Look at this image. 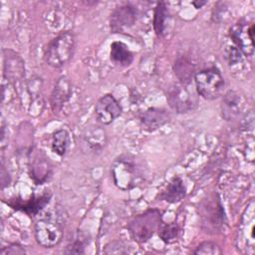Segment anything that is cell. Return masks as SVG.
<instances>
[{
    "label": "cell",
    "mask_w": 255,
    "mask_h": 255,
    "mask_svg": "<svg viewBox=\"0 0 255 255\" xmlns=\"http://www.w3.org/2000/svg\"><path fill=\"white\" fill-rule=\"evenodd\" d=\"M75 46L76 39L72 32L61 33L48 44L44 54L46 63L54 68L63 67L72 59Z\"/></svg>",
    "instance_id": "1"
},
{
    "label": "cell",
    "mask_w": 255,
    "mask_h": 255,
    "mask_svg": "<svg viewBox=\"0 0 255 255\" xmlns=\"http://www.w3.org/2000/svg\"><path fill=\"white\" fill-rule=\"evenodd\" d=\"M161 224V213L157 209H148L143 213L135 216L128 224L132 239L138 243L148 241Z\"/></svg>",
    "instance_id": "2"
},
{
    "label": "cell",
    "mask_w": 255,
    "mask_h": 255,
    "mask_svg": "<svg viewBox=\"0 0 255 255\" xmlns=\"http://www.w3.org/2000/svg\"><path fill=\"white\" fill-rule=\"evenodd\" d=\"M112 174L115 184L123 190L135 187L142 178L136 162L128 156H121L115 160L112 166Z\"/></svg>",
    "instance_id": "3"
},
{
    "label": "cell",
    "mask_w": 255,
    "mask_h": 255,
    "mask_svg": "<svg viewBox=\"0 0 255 255\" xmlns=\"http://www.w3.org/2000/svg\"><path fill=\"white\" fill-rule=\"evenodd\" d=\"M194 81L198 95L206 100H215L223 93L224 79L216 67L196 72L194 74Z\"/></svg>",
    "instance_id": "4"
},
{
    "label": "cell",
    "mask_w": 255,
    "mask_h": 255,
    "mask_svg": "<svg viewBox=\"0 0 255 255\" xmlns=\"http://www.w3.org/2000/svg\"><path fill=\"white\" fill-rule=\"evenodd\" d=\"M34 234L38 244L46 248H52L62 241L63 228L57 220L47 217L36 222Z\"/></svg>",
    "instance_id": "5"
},
{
    "label": "cell",
    "mask_w": 255,
    "mask_h": 255,
    "mask_svg": "<svg viewBox=\"0 0 255 255\" xmlns=\"http://www.w3.org/2000/svg\"><path fill=\"white\" fill-rule=\"evenodd\" d=\"M229 36L240 52H242L246 56L253 55L254 24L248 26L246 22L240 21L230 28Z\"/></svg>",
    "instance_id": "6"
},
{
    "label": "cell",
    "mask_w": 255,
    "mask_h": 255,
    "mask_svg": "<svg viewBox=\"0 0 255 255\" xmlns=\"http://www.w3.org/2000/svg\"><path fill=\"white\" fill-rule=\"evenodd\" d=\"M137 18V10L130 4L117 7L110 18V27L113 33H124L133 26Z\"/></svg>",
    "instance_id": "7"
},
{
    "label": "cell",
    "mask_w": 255,
    "mask_h": 255,
    "mask_svg": "<svg viewBox=\"0 0 255 255\" xmlns=\"http://www.w3.org/2000/svg\"><path fill=\"white\" fill-rule=\"evenodd\" d=\"M185 86L181 83L174 85L171 87L167 96L169 106L177 113H187L196 106V101L192 93Z\"/></svg>",
    "instance_id": "8"
},
{
    "label": "cell",
    "mask_w": 255,
    "mask_h": 255,
    "mask_svg": "<svg viewBox=\"0 0 255 255\" xmlns=\"http://www.w3.org/2000/svg\"><path fill=\"white\" fill-rule=\"evenodd\" d=\"M122 107L117 99L111 95L107 94L99 99L95 107V115L98 120L103 125H110L117 118L122 115Z\"/></svg>",
    "instance_id": "9"
},
{
    "label": "cell",
    "mask_w": 255,
    "mask_h": 255,
    "mask_svg": "<svg viewBox=\"0 0 255 255\" xmlns=\"http://www.w3.org/2000/svg\"><path fill=\"white\" fill-rule=\"evenodd\" d=\"M4 54V77L11 83L21 81L25 76L24 62L21 57L12 50H3Z\"/></svg>",
    "instance_id": "10"
},
{
    "label": "cell",
    "mask_w": 255,
    "mask_h": 255,
    "mask_svg": "<svg viewBox=\"0 0 255 255\" xmlns=\"http://www.w3.org/2000/svg\"><path fill=\"white\" fill-rule=\"evenodd\" d=\"M107 142L106 131L101 127L88 128L81 136V145L85 151L98 153Z\"/></svg>",
    "instance_id": "11"
},
{
    "label": "cell",
    "mask_w": 255,
    "mask_h": 255,
    "mask_svg": "<svg viewBox=\"0 0 255 255\" xmlns=\"http://www.w3.org/2000/svg\"><path fill=\"white\" fill-rule=\"evenodd\" d=\"M51 193H43L41 195H32L27 201H23L19 198H14L7 202L12 208L21 210L28 214L29 216H34L38 214L50 201Z\"/></svg>",
    "instance_id": "12"
},
{
    "label": "cell",
    "mask_w": 255,
    "mask_h": 255,
    "mask_svg": "<svg viewBox=\"0 0 255 255\" xmlns=\"http://www.w3.org/2000/svg\"><path fill=\"white\" fill-rule=\"evenodd\" d=\"M52 174V165L49 158L40 150L34 155L30 164V177L36 184H43Z\"/></svg>",
    "instance_id": "13"
},
{
    "label": "cell",
    "mask_w": 255,
    "mask_h": 255,
    "mask_svg": "<svg viewBox=\"0 0 255 255\" xmlns=\"http://www.w3.org/2000/svg\"><path fill=\"white\" fill-rule=\"evenodd\" d=\"M143 129L153 131L170 121L169 114L164 109L149 108L143 112L139 118Z\"/></svg>",
    "instance_id": "14"
},
{
    "label": "cell",
    "mask_w": 255,
    "mask_h": 255,
    "mask_svg": "<svg viewBox=\"0 0 255 255\" xmlns=\"http://www.w3.org/2000/svg\"><path fill=\"white\" fill-rule=\"evenodd\" d=\"M222 116L225 120L231 121L239 117L244 108L243 98L235 91L227 92L222 100Z\"/></svg>",
    "instance_id": "15"
},
{
    "label": "cell",
    "mask_w": 255,
    "mask_h": 255,
    "mask_svg": "<svg viewBox=\"0 0 255 255\" xmlns=\"http://www.w3.org/2000/svg\"><path fill=\"white\" fill-rule=\"evenodd\" d=\"M72 95V86L70 81L66 77H61L51 94V107L54 112H58L62 109L64 104L70 99Z\"/></svg>",
    "instance_id": "16"
},
{
    "label": "cell",
    "mask_w": 255,
    "mask_h": 255,
    "mask_svg": "<svg viewBox=\"0 0 255 255\" xmlns=\"http://www.w3.org/2000/svg\"><path fill=\"white\" fill-rule=\"evenodd\" d=\"M185 196V187L182 179L179 176H174L165 189L160 193L159 198L169 203H176Z\"/></svg>",
    "instance_id": "17"
},
{
    "label": "cell",
    "mask_w": 255,
    "mask_h": 255,
    "mask_svg": "<svg viewBox=\"0 0 255 255\" xmlns=\"http://www.w3.org/2000/svg\"><path fill=\"white\" fill-rule=\"evenodd\" d=\"M111 60L122 67H128L133 60V55L128 48V46L120 41L113 42L110 51Z\"/></svg>",
    "instance_id": "18"
},
{
    "label": "cell",
    "mask_w": 255,
    "mask_h": 255,
    "mask_svg": "<svg viewBox=\"0 0 255 255\" xmlns=\"http://www.w3.org/2000/svg\"><path fill=\"white\" fill-rule=\"evenodd\" d=\"M174 74L178 78L179 82L183 85H188L191 83L192 77H194V66L185 57L178 58L174 63Z\"/></svg>",
    "instance_id": "19"
},
{
    "label": "cell",
    "mask_w": 255,
    "mask_h": 255,
    "mask_svg": "<svg viewBox=\"0 0 255 255\" xmlns=\"http://www.w3.org/2000/svg\"><path fill=\"white\" fill-rule=\"evenodd\" d=\"M168 15L169 14L166 4L164 2H158L154 8L153 13V29L158 37L162 36L165 31Z\"/></svg>",
    "instance_id": "20"
},
{
    "label": "cell",
    "mask_w": 255,
    "mask_h": 255,
    "mask_svg": "<svg viewBox=\"0 0 255 255\" xmlns=\"http://www.w3.org/2000/svg\"><path fill=\"white\" fill-rule=\"evenodd\" d=\"M70 146V135L64 128L58 129L53 133L51 147L52 150L60 156H63L68 151Z\"/></svg>",
    "instance_id": "21"
},
{
    "label": "cell",
    "mask_w": 255,
    "mask_h": 255,
    "mask_svg": "<svg viewBox=\"0 0 255 255\" xmlns=\"http://www.w3.org/2000/svg\"><path fill=\"white\" fill-rule=\"evenodd\" d=\"M88 241L89 240L84 233L77 232L73 236V239L68 243L64 252L66 254H84Z\"/></svg>",
    "instance_id": "22"
},
{
    "label": "cell",
    "mask_w": 255,
    "mask_h": 255,
    "mask_svg": "<svg viewBox=\"0 0 255 255\" xmlns=\"http://www.w3.org/2000/svg\"><path fill=\"white\" fill-rule=\"evenodd\" d=\"M178 233H179V228L175 222L164 224V225L160 224L158 228V236L165 243H171L174 240H176Z\"/></svg>",
    "instance_id": "23"
},
{
    "label": "cell",
    "mask_w": 255,
    "mask_h": 255,
    "mask_svg": "<svg viewBox=\"0 0 255 255\" xmlns=\"http://www.w3.org/2000/svg\"><path fill=\"white\" fill-rule=\"evenodd\" d=\"M221 253L222 251L220 247L215 242L211 241H205L200 243L193 251V254L196 255H218Z\"/></svg>",
    "instance_id": "24"
},
{
    "label": "cell",
    "mask_w": 255,
    "mask_h": 255,
    "mask_svg": "<svg viewBox=\"0 0 255 255\" xmlns=\"http://www.w3.org/2000/svg\"><path fill=\"white\" fill-rule=\"evenodd\" d=\"M126 247L127 246L122 241L115 240L106 245L105 253L106 254H126L128 252Z\"/></svg>",
    "instance_id": "25"
},
{
    "label": "cell",
    "mask_w": 255,
    "mask_h": 255,
    "mask_svg": "<svg viewBox=\"0 0 255 255\" xmlns=\"http://www.w3.org/2000/svg\"><path fill=\"white\" fill-rule=\"evenodd\" d=\"M0 253L1 255H9V254L19 255V254H25L26 250L22 245L18 243H12V244H9L7 247H3Z\"/></svg>",
    "instance_id": "26"
},
{
    "label": "cell",
    "mask_w": 255,
    "mask_h": 255,
    "mask_svg": "<svg viewBox=\"0 0 255 255\" xmlns=\"http://www.w3.org/2000/svg\"><path fill=\"white\" fill-rule=\"evenodd\" d=\"M226 55L229 66L235 65L238 61L241 60V52L236 47H230Z\"/></svg>",
    "instance_id": "27"
},
{
    "label": "cell",
    "mask_w": 255,
    "mask_h": 255,
    "mask_svg": "<svg viewBox=\"0 0 255 255\" xmlns=\"http://www.w3.org/2000/svg\"><path fill=\"white\" fill-rule=\"evenodd\" d=\"M204 4H206V1H193L192 2V5L195 8H201Z\"/></svg>",
    "instance_id": "28"
}]
</instances>
